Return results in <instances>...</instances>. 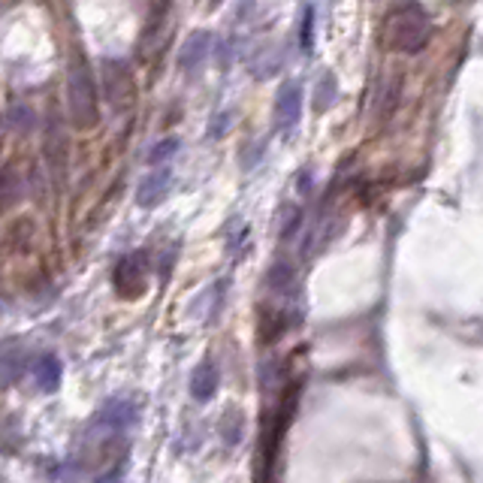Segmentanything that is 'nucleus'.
I'll return each mask as SVG.
<instances>
[{
  "instance_id": "12",
  "label": "nucleus",
  "mask_w": 483,
  "mask_h": 483,
  "mask_svg": "<svg viewBox=\"0 0 483 483\" xmlns=\"http://www.w3.org/2000/svg\"><path fill=\"white\" fill-rule=\"evenodd\" d=\"M179 136H166V139H161V143H154L152 145V152H148V166H166L176 157V152H179Z\"/></svg>"
},
{
  "instance_id": "13",
  "label": "nucleus",
  "mask_w": 483,
  "mask_h": 483,
  "mask_svg": "<svg viewBox=\"0 0 483 483\" xmlns=\"http://www.w3.org/2000/svg\"><path fill=\"white\" fill-rule=\"evenodd\" d=\"M338 97V85L336 79H332V73H323V79L318 82V88H314V103H318V112H327L332 103H336Z\"/></svg>"
},
{
  "instance_id": "9",
  "label": "nucleus",
  "mask_w": 483,
  "mask_h": 483,
  "mask_svg": "<svg viewBox=\"0 0 483 483\" xmlns=\"http://www.w3.org/2000/svg\"><path fill=\"white\" fill-rule=\"evenodd\" d=\"M221 438H224V444L227 447H236L242 435H245V414L239 411V408H230L227 414L221 417Z\"/></svg>"
},
{
  "instance_id": "11",
  "label": "nucleus",
  "mask_w": 483,
  "mask_h": 483,
  "mask_svg": "<svg viewBox=\"0 0 483 483\" xmlns=\"http://www.w3.org/2000/svg\"><path fill=\"white\" fill-rule=\"evenodd\" d=\"M314 22H318V10H314V4H305L303 24H299V48H303L305 55H312L314 48Z\"/></svg>"
},
{
  "instance_id": "10",
  "label": "nucleus",
  "mask_w": 483,
  "mask_h": 483,
  "mask_svg": "<svg viewBox=\"0 0 483 483\" xmlns=\"http://www.w3.org/2000/svg\"><path fill=\"white\" fill-rule=\"evenodd\" d=\"M33 124H37V115L28 103H13L10 110H6V127L15 130V133H28Z\"/></svg>"
},
{
  "instance_id": "1",
  "label": "nucleus",
  "mask_w": 483,
  "mask_h": 483,
  "mask_svg": "<svg viewBox=\"0 0 483 483\" xmlns=\"http://www.w3.org/2000/svg\"><path fill=\"white\" fill-rule=\"evenodd\" d=\"M429 33H432V22L426 10H423L420 4H414V0H408V4H396L393 10L387 13L381 40H384V46L393 48V52L417 55L420 48L429 43Z\"/></svg>"
},
{
  "instance_id": "16",
  "label": "nucleus",
  "mask_w": 483,
  "mask_h": 483,
  "mask_svg": "<svg viewBox=\"0 0 483 483\" xmlns=\"http://www.w3.org/2000/svg\"><path fill=\"white\" fill-rule=\"evenodd\" d=\"M94 483H124V469H119V465H115V469H110L106 474H100Z\"/></svg>"
},
{
  "instance_id": "5",
  "label": "nucleus",
  "mask_w": 483,
  "mask_h": 483,
  "mask_svg": "<svg viewBox=\"0 0 483 483\" xmlns=\"http://www.w3.org/2000/svg\"><path fill=\"white\" fill-rule=\"evenodd\" d=\"M212 43H215L212 31H197V33H190V37L185 40V46L179 48V70L188 73V76H197V73L206 66V61H209Z\"/></svg>"
},
{
  "instance_id": "15",
  "label": "nucleus",
  "mask_w": 483,
  "mask_h": 483,
  "mask_svg": "<svg viewBox=\"0 0 483 483\" xmlns=\"http://www.w3.org/2000/svg\"><path fill=\"white\" fill-rule=\"evenodd\" d=\"M233 121V112H221L218 119H212V127H209V136H224L230 127L227 124Z\"/></svg>"
},
{
  "instance_id": "2",
  "label": "nucleus",
  "mask_w": 483,
  "mask_h": 483,
  "mask_svg": "<svg viewBox=\"0 0 483 483\" xmlns=\"http://www.w3.org/2000/svg\"><path fill=\"white\" fill-rule=\"evenodd\" d=\"M66 106H70V121L76 130L97 127L100 110H97V85L94 73L82 55L73 57L70 70H66Z\"/></svg>"
},
{
  "instance_id": "6",
  "label": "nucleus",
  "mask_w": 483,
  "mask_h": 483,
  "mask_svg": "<svg viewBox=\"0 0 483 483\" xmlns=\"http://www.w3.org/2000/svg\"><path fill=\"white\" fill-rule=\"evenodd\" d=\"M170 185H172L170 163H166V166H154V170L148 172L143 181H139L136 206H139V209H154V206H161V199H166V194H170Z\"/></svg>"
},
{
  "instance_id": "8",
  "label": "nucleus",
  "mask_w": 483,
  "mask_h": 483,
  "mask_svg": "<svg viewBox=\"0 0 483 483\" xmlns=\"http://www.w3.org/2000/svg\"><path fill=\"white\" fill-rule=\"evenodd\" d=\"M218 393V365H215L212 356L197 363V369L190 372V396L194 402H209V399Z\"/></svg>"
},
{
  "instance_id": "3",
  "label": "nucleus",
  "mask_w": 483,
  "mask_h": 483,
  "mask_svg": "<svg viewBox=\"0 0 483 483\" xmlns=\"http://www.w3.org/2000/svg\"><path fill=\"white\" fill-rule=\"evenodd\" d=\"M139 420V405L133 399H110L100 411L91 417L88 432L91 435H121Z\"/></svg>"
},
{
  "instance_id": "14",
  "label": "nucleus",
  "mask_w": 483,
  "mask_h": 483,
  "mask_svg": "<svg viewBox=\"0 0 483 483\" xmlns=\"http://www.w3.org/2000/svg\"><path fill=\"white\" fill-rule=\"evenodd\" d=\"M299 224H303V209H299V206H294V209H290V215L285 218V224H281V242L294 239L296 230H299Z\"/></svg>"
},
{
  "instance_id": "4",
  "label": "nucleus",
  "mask_w": 483,
  "mask_h": 483,
  "mask_svg": "<svg viewBox=\"0 0 483 483\" xmlns=\"http://www.w3.org/2000/svg\"><path fill=\"white\" fill-rule=\"evenodd\" d=\"M303 103H305V88L299 79H287L285 85L278 88V97H275V130L285 139H290L299 127V119H303Z\"/></svg>"
},
{
  "instance_id": "7",
  "label": "nucleus",
  "mask_w": 483,
  "mask_h": 483,
  "mask_svg": "<svg viewBox=\"0 0 483 483\" xmlns=\"http://www.w3.org/2000/svg\"><path fill=\"white\" fill-rule=\"evenodd\" d=\"M31 378L37 390H43V393H55L57 387H61V378H64V365L57 360L55 354H40L37 360H31Z\"/></svg>"
},
{
  "instance_id": "17",
  "label": "nucleus",
  "mask_w": 483,
  "mask_h": 483,
  "mask_svg": "<svg viewBox=\"0 0 483 483\" xmlns=\"http://www.w3.org/2000/svg\"><path fill=\"white\" fill-rule=\"evenodd\" d=\"M312 176H308V170L303 172V176H299V194H303V197H308V190H312Z\"/></svg>"
}]
</instances>
